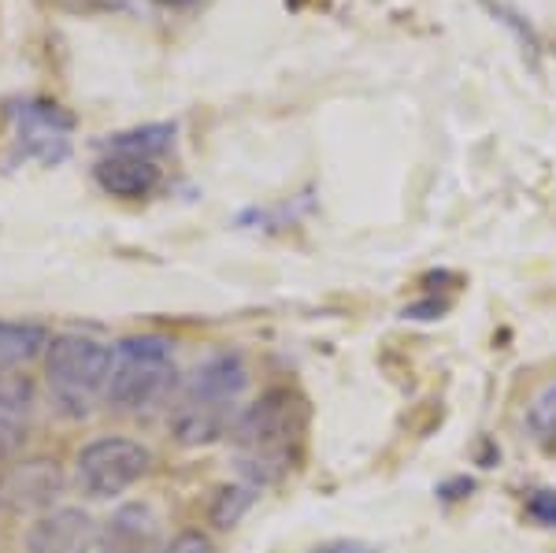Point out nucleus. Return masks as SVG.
Listing matches in <instances>:
<instances>
[{
	"label": "nucleus",
	"mask_w": 556,
	"mask_h": 553,
	"mask_svg": "<svg viewBox=\"0 0 556 553\" xmlns=\"http://www.w3.org/2000/svg\"><path fill=\"white\" fill-rule=\"evenodd\" d=\"M112 350L89 335H60L45 350V382L49 394L60 405V413L71 420H83L93 413V405L104 398L108 376H112Z\"/></svg>",
	"instance_id": "7ed1b4c3"
},
{
	"label": "nucleus",
	"mask_w": 556,
	"mask_h": 553,
	"mask_svg": "<svg viewBox=\"0 0 556 553\" xmlns=\"http://www.w3.org/2000/svg\"><path fill=\"white\" fill-rule=\"evenodd\" d=\"M160 553H215V546L204 531H178Z\"/></svg>",
	"instance_id": "f3484780"
},
{
	"label": "nucleus",
	"mask_w": 556,
	"mask_h": 553,
	"mask_svg": "<svg viewBox=\"0 0 556 553\" xmlns=\"http://www.w3.org/2000/svg\"><path fill=\"white\" fill-rule=\"evenodd\" d=\"M160 4H190V0H160Z\"/></svg>",
	"instance_id": "6ab92c4d"
},
{
	"label": "nucleus",
	"mask_w": 556,
	"mask_h": 553,
	"mask_svg": "<svg viewBox=\"0 0 556 553\" xmlns=\"http://www.w3.org/2000/svg\"><path fill=\"white\" fill-rule=\"evenodd\" d=\"M152 468V453L141 442L123 439V435H108V439H93L78 450L75 479L83 494L97 498H119L130 487H138Z\"/></svg>",
	"instance_id": "39448f33"
},
{
	"label": "nucleus",
	"mask_w": 556,
	"mask_h": 553,
	"mask_svg": "<svg viewBox=\"0 0 556 553\" xmlns=\"http://www.w3.org/2000/svg\"><path fill=\"white\" fill-rule=\"evenodd\" d=\"M30 416H34L30 382L0 387V468L20 457L26 435H30Z\"/></svg>",
	"instance_id": "9d476101"
},
{
	"label": "nucleus",
	"mask_w": 556,
	"mask_h": 553,
	"mask_svg": "<svg viewBox=\"0 0 556 553\" xmlns=\"http://www.w3.org/2000/svg\"><path fill=\"white\" fill-rule=\"evenodd\" d=\"M308 431V401L290 387L264 390L245 413H238L230 439L238 445L241 472L260 483H278L298 461V450Z\"/></svg>",
	"instance_id": "f257e3e1"
},
{
	"label": "nucleus",
	"mask_w": 556,
	"mask_h": 553,
	"mask_svg": "<svg viewBox=\"0 0 556 553\" xmlns=\"http://www.w3.org/2000/svg\"><path fill=\"white\" fill-rule=\"evenodd\" d=\"M249 387V368L241 353H215L186 379L182 398L172 409V435L178 445L197 450V445H212L235 427L238 420V401Z\"/></svg>",
	"instance_id": "f03ea898"
},
{
	"label": "nucleus",
	"mask_w": 556,
	"mask_h": 553,
	"mask_svg": "<svg viewBox=\"0 0 556 553\" xmlns=\"http://www.w3.org/2000/svg\"><path fill=\"white\" fill-rule=\"evenodd\" d=\"M97 524L86 510L60 505L26 528V553H93Z\"/></svg>",
	"instance_id": "6e6552de"
},
{
	"label": "nucleus",
	"mask_w": 556,
	"mask_h": 553,
	"mask_svg": "<svg viewBox=\"0 0 556 553\" xmlns=\"http://www.w3.org/2000/svg\"><path fill=\"white\" fill-rule=\"evenodd\" d=\"M312 553H375V546H367V542H349V539H338V542H327V546H316Z\"/></svg>",
	"instance_id": "a211bd4d"
},
{
	"label": "nucleus",
	"mask_w": 556,
	"mask_h": 553,
	"mask_svg": "<svg viewBox=\"0 0 556 553\" xmlns=\"http://www.w3.org/2000/svg\"><path fill=\"white\" fill-rule=\"evenodd\" d=\"M527 424L534 427L538 435H556V382H549V387H542L531 401V409H527Z\"/></svg>",
	"instance_id": "2eb2a0df"
},
{
	"label": "nucleus",
	"mask_w": 556,
	"mask_h": 553,
	"mask_svg": "<svg viewBox=\"0 0 556 553\" xmlns=\"http://www.w3.org/2000/svg\"><path fill=\"white\" fill-rule=\"evenodd\" d=\"M60 494H64V472L49 457H34L0 472V516H41Z\"/></svg>",
	"instance_id": "423d86ee"
},
{
	"label": "nucleus",
	"mask_w": 556,
	"mask_h": 553,
	"mask_svg": "<svg viewBox=\"0 0 556 553\" xmlns=\"http://www.w3.org/2000/svg\"><path fill=\"white\" fill-rule=\"evenodd\" d=\"M93 178H97V186H101L108 198L141 201V198H149V193H156L164 172H160V164H156V160H149V156L104 153L101 160H97Z\"/></svg>",
	"instance_id": "1a4fd4ad"
},
{
	"label": "nucleus",
	"mask_w": 556,
	"mask_h": 553,
	"mask_svg": "<svg viewBox=\"0 0 556 553\" xmlns=\"http://www.w3.org/2000/svg\"><path fill=\"white\" fill-rule=\"evenodd\" d=\"M175 141V123H149V127H134L123 134H112L104 141V153H130V156H149L156 160L167 153Z\"/></svg>",
	"instance_id": "ddd939ff"
},
{
	"label": "nucleus",
	"mask_w": 556,
	"mask_h": 553,
	"mask_svg": "<svg viewBox=\"0 0 556 553\" xmlns=\"http://www.w3.org/2000/svg\"><path fill=\"white\" fill-rule=\"evenodd\" d=\"M527 516L542 524V528H556V490H534L527 498Z\"/></svg>",
	"instance_id": "dca6fc26"
},
{
	"label": "nucleus",
	"mask_w": 556,
	"mask_h": 553,
	"mask_svg": "<svg viewBox=\"0 0 556 553\" xmlns=\"http://www.w3.org/2000/svg\"><path fill=\"white\" fill-rule=\"evenodd\" d=\"M49 331L41 324H23V319H0V376L30 364L34 356L49 350Z\"/></svg>",
	"instance_id": "f8f14e48"
},
{
	"label": "nucleus",
	"mask_w": 556,
	"mask_h": 553,
	"mask_svg": "<svg viewBox=\"0 0 556 553\" xmlns=\"http://www.w3.org/2000/svg\"><path fill=\"white\" fill-rule=\"evenodd\" d=\"M256 502V487H223L215 490L212 505H208V520L215 528H235V524L253 510Z\"/></svg>",
	"instance_id": "4468645a"
},
{
	"label": "nucleus",
	"mask_w": 556,
	"mask_h": 553,
	"mask_svg": "<svg viewBox=\"0 0 556 553\" xmlns=\"http://www.w3.org/2000/svg\"><path fill=\"white\" fill-rule=\"evenodd\" d=\"M175 379V345L164 335H134L112 350L104 401L119 413H141L167 394Z\"/></svg>",
	"instance_id": "20e7f679"
},
{
	"label": "nucleus",
	"mask_w": 556,
	"mask_h": 553,
	"mask_svg": "<svg viewBox=\"0 0 556 553\" xmlns=\"http://www.w3.org/2000/svg\"><path fill=\"white\" fill-rule=\"evenodd\" d=\"M15 123V141H20V153L45 160V164H56L67 156L71 146V115L52 101H20L12 109Z\"/></svg>",
	"instance_id": "0eeeda50"
},
{
	"label": "nucleus",
	"mask_w": 556,
	"mask_h": 553,
	"mask_svg": "<svg viewBox=\"0 0 556 553\" xmlns=\"http://www.w3.org/2000/svg\"><path fill=\"white\" fill-rule=\"evenodd\" d=\"M152 535H156V520L146 505H127L112 516L104 535L101 553H149L152 550Z\"/></svg>",
	"instance_id": "9b49d317"
}]
</instances>
